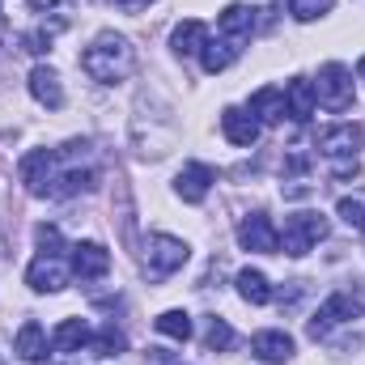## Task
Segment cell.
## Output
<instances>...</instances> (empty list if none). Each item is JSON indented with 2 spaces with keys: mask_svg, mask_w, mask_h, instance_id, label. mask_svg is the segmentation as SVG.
<instances>
[{
  "mask_svg": "<svg viewBox=\"0 0 365 365\" xmlns=\"http://www.w3.org/2000/svg\"><path fill=\"white\" fill-rule=\"evenodd\" d=\"M331 4L336 0H289V13H293V21H314V17L331 13Z\"/></svg>",
  "mask_w": 365,
  "mask_h": 365,
  "instance_id": "cell-26",
  "label": "cell"
},
{
  "mask_svg": "<svg viewBox=\"0 0 365 365\" xmlns=\"http://www.w3.org/2000/svg\"><path fill=\"white\" fill-rule=\"evenodd\" d=\"M221 132L230 136V145H255L259 140V119L251 115V110H242V106H225L221 110Z\"/></svg>",
  "mask_w": 365,
  "mask_h": 365,
  "instance_id": "cell-11",
  "label": "cell"
},
{
  "mask_svg": "<svg viewBox=\"0 0 365 365\" xmlns=\"http://www.w3.org/2000/svg\"><path fill=\"white\" fill-rule=\"evenodd\" d=\"M238 293H242V302H251V306H268V302H272L268 276L255 272V268H242V272H238Z\"/></svg>",
  "mask_w": 365,
  "mask_h": 365,
  "instance_id": "cell-23",
  "label": "cell"
},
{
  "mask_svg": "<svg viewBox=\"0 0 365 365\" xmlns=\"http://www.w3.org/2000/svg\"><path fill=\"white\" fill-rule=\"evenodd\" d=\"M336 212L344 217V225H349V230L365 234V200H353V195H344V200L336 204Z\"/></svg>",
  "mask_w": 365,
  "mask_h": 365,
  "instance_id": "cell-27",
  "label": "cell"
},
{
  "mask_svg": "<svg viewBox=\"0 0 365 365\" xmlns=\"http://www.w3.org/2000/svg\"><path fill=\"white\" fill-rule=\"evenodd\" d=\"M145 251H149V259H145V276H149V280H166V276H175L182 264H187V255H191L187 242L175 238V234H153Z\"/></svg>",
  "mask_w": 365,
  "mask_h": 365,
  "instance_id": "cell-3",
  "label": "cell"
},
{
  "mask_svg": "<svg viewBox=\"0 0 365 365\" xmlns=\"http://www.w3.org/2000/svg\"><path fill=\"white\" fill-rule=\"evenodd\" d=\"M110 272V251L102 242H77L73 247V276L81 280H102Z\"/></svg>",
  "mask_w": 365,
  "mask_h": 365,
  "instance_id": "cell-10",
  "label": "cell"
},
{
  "mask_svg": "<svg viewBox=\"0 0 365 365\" xmlns=\"http://www.w3.org/2000/svg\"><path fill=\"white\" fill-rule=\"evenodd\" d=\"M217 30H221V38H230L234 47H242V43L251 38V30H255V13H251L247 4H230V9L217 17Z\"/></svg>",
  "mask_w": 365,
  "mask_h": 365,
  "instance_id": "cell-13",
  "label": "cell"
},
{
  "mask_svg": "<svg viewBox=\"0 0 365 365\" xmlns=\"http://www.w3.org/2000/svg\"><path fill=\"white\" fill-rule=\"evenodd\" d=\"M158 331L162 336H170V340H191V314L187 310H166V314H158Z\"/></svg>",
  "mask_w": 365,
  "mask_h": 365,
  "instance_id": "cell-25",
  "label": "cell"
},
{
  "mask_svg": "<svg viewBox=\"0 0 365 365\" xmlns=\"http://www.w3.org/2000/svg\"><path fill=\"white\" fill-rule=\"evenodd\" d=\"M13 353H17L21 361H30V365L47 361V331H43L34 319H26V323H21V331H17V344H13Z\"/></svg>",
  "mask_w": 365,
  "mask_h": 365,
  "instance_id": "cell-16",
  "label": "cell"
},
{
  "mask_svg": "<svg viewBox=\"0 0 365 365\" xmlns=\"http://www.w3.org/2000/svg\"><path fill=\"white\" fill-rule=\"evenodd\" d=\"M51 166H56V153H51V149H30V153L17 162V175H21V182H26L30 195H47V187H51Z\"/></svg>",
  "mask_w": 365,
  "mask_h": 365,
  "instance_id": "cell-8",
  "label": "cell"
},
{
  "mask_svg": "<svg viewBox=\"0 0 365 365\" xmlns=\"http://www.w3.org/2000/svg\"><path fill=\"white\" fill-rule=\"evenodd\" d=\"M251 115H255V119H264V123H280V119L289 115V106H284V90L264 86V90L251 98Z\"/></svg>",
  "mask_w": 365,
  "mask_h": 365,
  "instance_id": "cell-20",
  "label": "cell"
},
{
  "mask_svg": "<svg viewBox=\"0 0 365 365\" xmlns=\"http://www.w3.org/2000/svg\"><path fill=\"white\" fill-rule=\"evenodd\" d=\"M357 73H361V81H365V56H361V64H357Z\"/></svg>",
  "mask_w": 365,
  "mask_h": 365,
  "instance_id": "cell-33",
  "label": "cell"
},
{
  "mask_svg": "<svg viewBox=\"0 0 365 365\" xmlns=\"http://www.w3.org/2000/svg\"><path fill=\"white\" fill-rule=\"evenodd\" d=\"M26 284H30L34 293H60V289L68 284L64 259H60V255H38V259L26 268Z\"/></svg>",
  "mask_w": 365,
  "mask_h": 365,
  "instance_id": "cell-9",
  "label": "cell"
},
{
  "mask_svg": "<svg viewBox=\"0 0 365 365\" xmlns=\"http://www.w3.org/2000/svg\"><path fill=\"white\" fill-rule=\"evenodd\" d=\"M204 43H208V26H204V21H195V17H191V21H179V26H175V34H170V47H175L179 56H195Z\"/></svg>",
  "mask_w": 365,
  "mask_h": 365,
  "instance_id": "cell-21",
  "label": "cell"
},
{
  "mask_svg": "<svg viewBox=\"0 0 365 365\" xmlns=\"http://www.w3.org/2000/svg\"><path fill=\"white\" fill-rule=\"evenodd\" d=\"M314 102H319V98H314V86H310L306 77H293V81H289V90H284V106H289V115H293L297 123H306V119L314 115Z\"/></svg>",
  "mask_w": 365,
  "mask_h": 365,
  "instance_id": "cell-18",
  "label": "cell"
},
{
  "mask_svg": "<svg viewBox=\"0 0 365 365\" xmlns=\"http://www.w3.org/2000/svg\"><path fill=\"white\" fill-rule=\"evenodd\" d=\"M319 238H327V221H323L319 212H293V217L284 221L280 247H284V255L302 259V255H310V247H314Z\"/></svg>",
  "mask_w": 365,
  "mask_h": 365,
  "instance_id": "cell-4",
  "label": "cell"
},
{
  "mask_svg": "<svg viewBox=\"0 0 365 365\" xmlns=\"http://www.w3.org/2000/svg\"><path fill=\"white\" fill-rule=\"evenodd\" d=\"M251 353L268 365H280V361L293 357V336H289V331H259V336L251 340Z\"/></svg>",
  "mask_w": 365,
  "mask_h": 365,
  "instance_id": "cell-15",
  "label": "cell"
},
{
  "mask_svg": "<svg viewBox=\"0 0 365 365\" xmlns=\"http://www.w3.org/2000/svg\"><path fill=\"white\" fill-rule=\"evenodd\" d=\"M30 93H34V102L51 106V110H60V106H64V86H60V73H56V68H47V64H38V68L30 73Z\"/></svg>",
  "mask_w": 365,
  "mask_h": 365,
  "instance_id": "cell-14",
  "label": "cell"
},
{
  "mask_svg": "<svg viewBox=\"0 0 365 365\" xmlns=\"http://www.w3.org/2000/svg\"><path fill=\"white\" fill-rule=\"evenodd\" d=\"M149 4H153V0H119L123 13H140V9H149Z\"/></svg>",
  "mask_w": 365,
  "mask_h": 365,
  "instance_id": "cell-31",
  "label": "cell"
},
{
  "mask_svg": "<svg viewBox=\"0 0 365 365\" xmlns=\"http://www.w3.org/2000/svg\"><path fill=\"white\" fill-rule=\"evenodd\" d=\"M319 149H323V158H331V166H340V162H357V149H361V128H357V123H336V128H323V132H319Z\"/></svg>",
  "mask_w": 365,
  "mask_h": 365,
  "instance_id": "cell-6",
  "label": "cell"
},
{
  "mask_svg": "<svg viewBox=\"0 0 365 365\" xmlns=\"http://www.w3.org/2000/svg\"><path fill=\"white\" fill-rule=\"evenodd\" d=\"M123 349H128V340H123V331H115V323H106L90 340V357H119Z\"/></svg>",
  "mask_w": 365,
  "mask_h": 365,
  "instance_id": "cell-24",
  "label": "cell"
},
{
  "mask_svg": "<svg viewBox=\"0 0 365 365\" xmlns=\"http://www.w3.org/2000/svg\"><path fill=\"white\" fill-rule=\"evenodd\" d=\"M81 68L90 73L93 81H102V86H115V81H123V77L136 68V51H132V43H128L123 34H115V30H102L90 47L81 51Z\"/></svg>",
  "mask_w": 365,
  "mask_h": 365,
  "instance_id": "cell-1",
  "label": "cell"
},
{
  "mask_svg": "<svg viewBox=\"0 0 365 365\" xmlns=\"http://www.w3.org/2000/svg\"><path fill=\"white\" fill-rule=\"evenodd\" d=\"M204 344H208L212 353H225V349L234 344V331H230V323H225V319H212V323H208V331H204Z\"/></svg>",
  "mask_w": 365,
  "mask_h": 365,
  "instance_id": "cell-28",
  "label": "cell"
},
{
  "mask_svg": "<svg viewBox=\"0 0 365 365\" xmlns=\"http://www.w3.org/2000/svg\"><path fill=\"white\" fill-rule=\"evenodd\" d=\"M26 51H34V56L51 51V30H34V34H26Z\"/></svg>",
  "mask_w": 365,
  "mask_h": 365,
  "instance_id": "cell-30",
  "label": "cell"
},
{
  "mask_svg": "<svg viewBox=\"0 0 365 365\" xmlns=\"http://www.w3.org/2000/svg\"><path fill=\"white\" fill-rule=\"evenodd\" d=\"M93 182H98V175H93V170H64L60 179H51L47 195H56V200H68V195L93 191Z\"/></svg>",
  "mask_w": 365,
  "mask_h": 365,
  "instance_id": "cell-22",
  "label": "cell"
},
{
  "mask_svg": "<svg viewBox=\"0 0 365 365\" xmlns=\"http://www.w3.org/2000/svg\"><path fill=\"white\" fill-rule=\"evenodd\" d=\"M238 242H242V251H255V255H276L280 251V234L272 230L268 212H251L238 225Z\"/></svg>",
  "mask_w": 365,
  "mask_h": 365,
  "instance_id": "cell-7",
  "label": "cell"
},
{
  "mask_svg": "<svg viewBox=\"0 0 365 365\" xmlns=\"http://www.w3.org/2000/svg\"><path fill=\"white\" fill-rule=\"evenodd\" d=\"M93 336H90V323L86 319H64L56 331H51V349L56 353H77V349H86Z\"/></svg>",
  "mask_w": 365,
  "mask_h": 365,
  "instance_id": "cell-17",
  "label": "cell"
},
{
  "mask_svg": "<svg viewBox=\"0 0 365 365\" xmlns=\"http://www.w3.org/2000/svg\"><path fill=\"white\" fill-rule=\"evenodd\" d=\"M242 47H234L230 38H208L204 47H200V64H204V73H225L230 64H234V56H238Z\"/></svg>",
  "mask_w": 365,
  "mask_h": 365,
  "instance_id": "cell-19",
  "label": "cell"
},
{
  "mask_svg": "<svg viewBox=\"0 0 365 365\" xmlns=\"http://www.w3.org/2000/svg\"><path fill=\"white\" fill-rule=\"evenodd\" d=\"M361 297L357 293H331L314 314H310V323H306V331H310V340H323V336H331V327H340V323H349V319H361Z\"/></svg>",
  "mask_w": 365,
  "mask_h": 365,
  "instance_id": "cell-2",
  "label": "cell"
},
{
  "mask_svg": "<svg viewBox=\"0 0 365 365\" xmlns=\"http://www.w3.org/2000/svg\"><path fill=\"white\" fill-rule=\"evenodd\" d=\"M34 238H38V251H43V255H60V251H64V238H60L56 225H38Z\"/></svg>",
  "mask_w": 365,
  "mask_h": 365,
  "instance_id": "cell-29",
  "label": "cell"
},
{
  "mask_svg": "<svg viewBox=\"0 0 365 365\" xmlns=\"http://www.w3.org/2000/svg\"><path fill=\"white\" fill-rule=\"evenodd\" d=\"M56 4H64V0H30V9H38V13H47V9H56Z\"/></svg>",
  "mask_w": 365,
  "mask_h": 365,
  "instance_id": "cell-32",
  "label": "cell"
},
{
  "mask_svg": "<svg viewBox=\"0 0 365 365\" xmlns=\"http://www.w3.org/2000/svg\"><path fill=\"white\" fill-rule=\"evenodd\" d=\"M212 182H217V175H212V166H204V162H195V166H182L179 179H175V191H179L187 204H200L208 191H212Z\"/></svg>",
  "mask_w": 365,
  "mask_h": 365,
  "instance_id": "cell-12",
  "label": "cell"
},
{
  "mask_svg": "<svg viewBox=\"0 0 365 365\" xmlns=\"http://www.w3.org/2000/svg\"><path fill=\"white\" fill-rule=\"evenodd\" d=\"M314 98H319L327 110H349V106H353V73H349L344 64H323L319 86H314Z\"/></svg>",
  "mask_w": 365,
  "mask_h": 365,
  "instance_id": "cell-5",
  "label": "cell"
}]
</instances>
